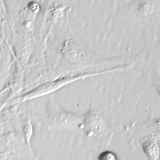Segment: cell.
<instances>
[{"label":"cell","instance_id":"1","mask_svg":"<svg viewBox=\"0 0 160 160\" xmlns=\"http://www.w3.org/2000/svg\"><path fill=\"white\" fill-rule=\"evenodd\" d=\"M49 117L52 124L58 127L71 128L79 125L81 118L79 115L71 114L69 112L61 110L58 105H49L48 109Z\"/></svg>","mask_w":160,"mask_h":160},{"label":"cell","instance_id":"2","mask_svg":"<svg viewBox=\"0 0 160 160\" xmlns=\"http://www.w3.org/2000/svg\"><path fill=\"white\" fill-rule=\"evenodd\" d=\"M84 126L88 135L96 136L102 132L105 125L101 116L94 112H89L84 120Z\"/></svg>","mask_w":160,"mask_h":160},{"label":"cell","instance_id":"3","mask_svg":"<svg viewBox=\"0 0 160 160\" xmlns=\"http://www.w3.org/2000/svg\"><path fill=\"white\" fill-rule=\"evenodd\" d=\"M23 134L24 141L28 144L29 146L30 144V139L32 134V126L30 122H27L23 128Z\"/></svg>","mask_w":160,"mask_h":160},{"label":"cell","instance_id":"4","mask_svg":"<svg viewBox=\"0 0 160 160\" xmlns=\"http://www.w3.org/2000/svg\"><path fill=\"white\" fill-rule=\"evenodd\" d=\"M98 160H118L116 154L111 151L102 152L98 157Z\"/></svg>","mask_w":160,"mask_h":160}]
</instances>
